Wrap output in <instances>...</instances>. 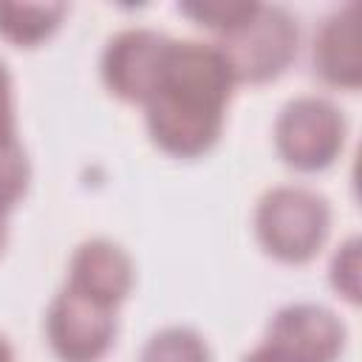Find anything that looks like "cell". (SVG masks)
<instances>
[{"instance_id":"cell-1","label":"cell","mask_w":362,"mask_h":362,"mask_svg":"<svg viewBox=\"0 0 362 362\" xmlns=\"http://www.w3.org/2000/svg\"><path fill=\"white\" fill-rule=\"evenodd\" d=\"M235 85L218 45L170 40L161 74L144 102L153 141L175 158L204 156L221 139Z\"/></svg>"},{"instance_id":"cell-2","label":"cell","mask_w":362,"mask_h":362,"mask_svg":"<svg viewBox=\"0 0 362 362\" xmlns=\"http://www.w3.org/2000/svg\"><path fill=\"white\" fill-rule=\"evenodd\" d=\"M331 226L328 201L305 187L269 189L255 212L260 246L283 263H305L325 243Z\"/></svg>"},{"instance_id":"cell-3","label":"cell","mask_w":362,"mask_h":362,"mask_svg":"<svg viewBox=\"0 0 362 362\" xmlns=\"http://www.w3.org/2000/svg\"><path fill=\"white\" fill-rule=\"evenodd\" d=\"M235 82L260 85L280 76L297 54V23L277 6L252 3V8L221 34L218 42Z\"/></svg>"},{"instance_id":"cell-4","label":"cell","mask_w":362,"mask_h":362,"mask_svg":"<svg viewBox=\"0 0 362 362\" xmlns=\"http://www.w3.org/2000/svg\"><path fill=\"white\" fill-rule=\"evenodd\" d=\"M342 141L345 119L328 99L320 96L291 99L274 124V144L280 158L300 173H317L334 164Z\"/></svg>"},{"instance_id":"cell-5","label":"cell","mask_w":362,"mask_h":362,"mask_svg":"<svg viewBox=\"0 0 362 362\" xmlns=\"http://www.w3.org/2000/svg\"><path fill=\"white\" fill-rule=\"evenodd\" d=\"M116 308L76 291L65 283V288L54 297L45 328L54 354L62 362H99L116 334Z\"/></svg>"},{"instance_id":"cell-6","label":"cell","mask_w":362,"mask_h":362,"mask_svg":"<svg viewBox=\"0 0 362 362\" xmlns=\"http://www.w3.org/2000/svg\"><path fill=\"white\" fill-rule=\"evenodd\" d=\"M170 48V37L150 28H127L116 34L102 54V79L107 90L124 102L144 105Z\"/></svg>"},{"instance_id":"cell-7","label":"cell","mask_w":362,"mask_h":362,"mask_svg":"<svg viewBox=\"0 0 362 362\" xmlns=\"http://www.w3.org/2000/svg\"><path fill=\"white\" fill-rule=\"evenodd\" d=\"M266 342L297 362H334L345 345V328L334 311L297 303L272 317Z\"/></svg>"},{"instance_id":"cell-8","label":"cell","mask_w":362,"mask_h":362,"mask_svg":"<svg viewBox=\"0 0 362 362\" xmlns=\"http://www.w3.org/2000/svg\"><path fill=\"white\" fill-rule=\"evenodd\" d=\"M68 286L116 308L133 286L130 257L122 252V246L110 240H102V238L85 240L71 257Z\"/></svg>"},{"instance_id":"cell-9","label":"cell","mask_w":362,"mask_h":362,"mask_svg":"<svg viewBox=\"0 0 362 362\" xmlns=\"http://www.w3.org/2000/svg\"><path fill=\"white\" fill-rule=\"evenodd\" d=\"M314 71L337 88L356 90L362 82L359 8L351 3L334 11L314 37Z\"/></svg>"},{"instance_id":"cell-10","label":"cell","mask_w":362,"mask_h":362,"mask_svg":"<svg viewBox=\"0 0 362 362\" xmlns=\"http://www.w3.org/2000/svg\"><path fill=\"white\" fill-rule=\"evenodd\" d=\"M62 3H0V37L14 45H37L62 23Z\"/></svg>"},{"instance_id":"cell-11","label":"cell","mask_w":362,"mask_h":362,"mask_svg":"<svg viewBox=\"0 0 362 362\" xmlns=\"http://www.w3.org/2000/svg\"><path fill=\"white\" fill-rule=\"evenodd\" d=\"M141 362H209L204 339L189 328H164L141 351Z\"/></svg>"},{"instance_id":"cell-12","label":"cell","mask_w":362,"mask_h":362,"mask_svg":"<svg viewBox=\"0 0 362 362\" xmlns=\"http://www.w3.org/2000/svg\"><path fill=\"white\" fill-rule=\"evenodd\" d=\"M28 187V161L20 141L0 144V206L11 209Z\"/></svg>"},{"instance_id":"cell-13","label":"cell","mask_w":362,"mask_h":362,"mask_svg":"<svg viewBox=\"0 0 362 362\" xmlns=\"http://www.w3.org/2000/svg\"><path fill=\"white\" fill-rule=\"evenodd\" d=\"M252 8V3H181L178 11L192 17L198 25H206L218 34H223L226 28H232L246 11Z\"/></svg>"},{"instance_id":"cell-14","label":"cell","mask_w":362,"mask_h":362,"mask_svg":"<svg viewBox=\"0 0 362 362\" xmlns=\"http://www.w3.org/2000/svg\"><path fill=\"white\" fill-rule=\"evenodd\" d=\"M331 283L345 300H351V303L359 300V240L356 238H348L339 246V252L334 255Z\"/></svg>"},{"instance_id":"cell-15","label":"cell","mask_w":362,"mask_h":362,"mask_svg":"<svg viewBox=\"0 0 362 362\" xmlns=\"http://www.w3.org/2000/svg\"><path fill=\"white\" fill-rule=\"evenodd\" d=\"M17 141L14 130V99H11V79L6 65L0 62V144Z\"/></svg>"},{"instance_id":"cell-16","label":"cell","mask_w":362,"mask_h":362,"mask_svg":"<svg viewBox=\"0 0 362 362\" xmlns=\"http://www.w3.org/2000/svg\"><path fill=\"white\" fill-rule=\"evenodd\" d=\"M243 362H297V359H291L288 354H283L280 348H274L272 342L263 339V345H257Z\"/></svg>"},{"instance_id":"cell-17","label":"cell","mask_w":362,"mask_h":362,"mask_svg":"<svg viewBox=\"0 0 362 362\" xmlns=\"http://www.w3.org/2000/svg\"><path fill=\"white\" fill-rule=\"evenodd\" d=\"M6 215H8V209L0 206V252H3V246H6Z\"/></svg>"},{"instance_id":"cell-18","label":"cell","mask_w":362,"mask_h":362,"mask_svg":"<svg viewBox=\"0 0 362 362\" xmlns=\"http://www.w3.org/2000/svg\"><path fill=\"white\" fill-rule=\"evenodd\" d=\"M0 362H11V348L3 337H0Z\"/></svg>"}]
</instances>
